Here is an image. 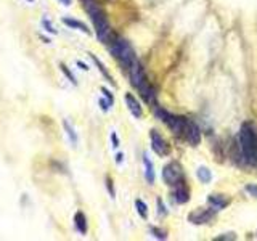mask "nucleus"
Segmentation results:
<instances>
[{"label":"nucleus","mask_w":257,"mask_h":241,"mask_svg":"<svg viewBox=\"0 0 257 241\" xmlns=\"http://www.w3.org/2000/svg\"><path fill=\"white\" fill-rule=\"evenodd\" d=\"M60 68H61V71H63V74L71 80V84H74V85H76V84H77V80H76L74 74H72V72L69 71V68L66 66V64H63V63H61V64H60Z\"/></svg>","instance_id":"21"},{"label":"nucleus","mask_w":257,"mask_h":241,"mask_svg":"<svg viewBox=\"0 0 257 241\" xmlns=\"http://www.w3.org/2000/svg\"><path fill=\"white\" fill-rule=\"evenodd\" d=\"M116 163H117V164L122 163V155H120V153H119V155L116 156Z\"/></svg>","instance_id":"33"},{"label":"nucleus","mask_w":257,"mask_h":241,"mask_svg":"<svg viewBox=\"0 0 257 241\" xmlns=\"http://www.w3.org/2000/svg\"><path fill=\"white\" fill-rule=\"evenodd\" d=\"M63 129H64V132H66V135L69 137V140L72 145H77V134L74 131V127L71 126V123L68 119H63Z\"/></svg>","instance_id":"17"},{"label":"nucleus","mask_w":257,"mask_h":241,"mask_svg":"<svg viewBox=\"0 0 257 241\" xmlns=\"http://www.w3.org/2000/svg\"><path fill=\"white\" fill-rule=\"evenodd\" d=\"M156 116L159 120H163V123L171 129L172 134L175 137H179V139H183V132H185V124H187V117L183 116H175L172 112H169L163 108H158L156 109Z\"/></svg>","instance_id":"4"},{"label":"nucleus","mask_w":257,"mask_h":241,"mask_svg":"<svg viewBox=\"0 0 257 241\" xmlns=\"http://www.w3.org/2000/svg\"><path fill=\"white\" fill-rule=\"evenodd\" d=\"M108 45H109V50H111L112 56H114V58L120 64H122L124 68L128 69L137 61L134 48H132V45L128 44L125 39L117 37V36H112L111 40L108 42Z\"/></svg>","instance_id":"3"},{"label":"nucleus","mask_w":257,"mask_h":241,"mask_svg":"<svg viewBox=\"0 0 257 241\" xmlns=\"http://www.w3.org/2000/svg\"><path fill=\"white\" fill-rule=\"evenodd\" d=\"M135 207H137V212L142 217V219H147L148 217V206L143 203L142 199H137L135 201Z\"/></svg>","instance_id":"19"},{"label":"nucleus","mask_w":257,"mask_h":241,"mask_svg":"<svg viewBox=\"0 0 257 241\" xmlns=\"http://www.w3.org/2000/svg\"><path fill=\"white\" fill-rule=\"evenodd\" d=\"M128 77H131V84L139 88L145 80H147V77H145V71H143V66L142 63L137 60L131 68H128Z\"/></svg>","instance_id":"9"},{"label":"nucleus","mask_w":257,"mask_h":241,"mask_svg":"<svg viewBox=\"0 0 257 241\" xmlns=\"http://www.w3.org/2000/svg\"><path fill=\"white\" fill-rule=\"evenodd\" d=\"M174 188V199L177 201L179 204H185L190 201V188L187 187L185 180H179L175 185H172Z\"/></svg>","instance_id":"10"},{"label":"nucleus","mask_w":257,"mask_h":241,"mask_svg":"<svg viewBox=\"0 0 257 241\" xmlns=\"http://www.w3.org/2000/svg\"><path fill=\"white\" fill-rule=\"evenodd\" d=\"M246 191H247L251 196L257 198V185H254V183H249V185H246Z\"/></svg>","instance_id":"25"},{"label":"nucleus","mask_w":257,"mask_h":241,"mask_svg":"<svg viewBox=\"0 0 257 241\" xmlns=\"http://www.w3.org/2000/svg\"><path fill=\"white\" fill-rule=\"evenodd\" d=\"M77 66L80 68V69H84V71H88V66L85 63H82V61H77Z\"/></svg>","instance_id":"31"},{"label":"nucleus","mask_w":257,"mask_h":241,"mask_svg":"<svg viewBox=\"0 0 257 241\" xmlns=\"http://www.w3.org/2000/svg\"><path fill=\"white\" fill-rule=\"evenodd\" d=\"M28 2H32V0H28Z\"/></svg>","instance_id":"34"},{"label":"nucleus","mask_w":257,"mask_h":241,"mask_svg":"<svg viewBox=\"0 0 257 241\" xmlns=\"http://www.w3.org/2000/svg\"><path fill=\"white\" fill-rule=\"evenodd\" d=\"M106 187H108V190H109L111 198H114V188H112V180H111V177H106Z\"/></svg>","instance_id":"27"},{"label":"nucleus","mask_w":257,"mask_h":241,"mask_svg":"<svg viewBox=\"0 0 257 241\" xmlns=\"http://www.w3.org/2000/svg\"><path fill=\"white\" fill-rule=\"evenodd\" d=\"M151 233H153V236H155V238H161V239L167 238V233L164 230H161V228H151Z\"/></svg>","instance_id":"23"},{"label":"nucleus","mask_w":257,"mask_h":241,"mask_svg":"<svg viewBox=\"0 0 257 241\" xmlns=\"http://www.w3.org/2000/svg\"><path fill=\"white\" fill-rule=\"evenodd\" d=\"M82 4H84L85 12L88 13V16H90V20L93 23L96 37H98L100 42L108 44L114 34H112V31H111L106 13L103 12V8L96 4L95 0H82Z\"/></svg>","instance_id":"1"},{"label":"nucleus","mask_w":257,"mask_h":241,"mask_svg":"<svg viewBox=\"0 0 257 241\" xmlns=\"http://www.w3.org/2000/svg\"><path fill=\"white\" fill-rule=\"evenodd\" d=\"M101 93L104 95V98H106V101H108V103L111 104V106H112V103H114V98H112L111 92L108 90V88H104V87H103V88H101Z\"/></svg>","instance_id":"24"},{"label":"nucleus","mask_w":257,"mask_h":241,"mask_svg":"<svg viewBox=\"0 0 257 241\" xmlns=\"http://www.w3.org/2000/svg\"><path fill=\"white\" fill-rule=\"evenodd\" d=\"M241 155L249 166L257 164V134L251 123H244L239 131Z\"/></svg>","instance_id":"2"},{"label":"nucleus","mask_w":257,"mask_h":241,"mask_svg":"<svg viewBox=\"0 0 257 241\" xmlns=\"http://www.w3.org/2000/svg\"><path fill=\"white\" fill-rule=\"evenodd\" d=\"M100 106H101V109H103V111H108L111 104H109L106 100H103V98H101V100H100Z\"/></svg>","instance_id":"29"},{"label":"nucleus","mask_w":257,"mask_h":241,"mask_svg":"<svg viewBox=\"0 0 257 241\" xmlns=\"http://www.w3.org/2000/svg\"><path fill=\"white\" fill-rule=\"evenodd\" d=\"M139 92L142 95V98L148 104H156V90L148 80H145V82L139 87Z\"/></svg>","instance_id":"11"},{"label":"nucleus","mask_w":257,"mask_h":241,"mask_svg":"<svg viewBox=\"0 0 257 241\" xmlns=\"http://www.w3.org/2000/svg\"><path fill=\"white\" fill-rule=\"evenodd\" d=\"M150 137H151V148H153V151H155L158 156L166 158L169 153H171V148H169V143L164 140V137L161 135V134H158L156 131H151Z\"/></svg>","instance_id":"6"},{"label":"nucleus","mask_w":257,"mask_h":241,"mask_svg":"<svg viewBox=\"0 0 257 241\" xmlns=\"http://www.w3.org/2000/svg\"><path fill=\"white\" fill-rule=\"evenodd\" d=\"M125 103H127L128 111L132 112V116H135V117H142L143 109H142L140 103L137 101V98H135V96H134L132 93H125Z\"/></svg>","instance_id":"13"},{"label":"nucleus","mask_w":257,"mask_h":241,"mask_svg":"<svg viewBox=\"0 0 257 241\" xmlns=\"http://www.w3.org/2000/svg\"><path fill=\"white\" fill-rule=\"evenodd\" d=\"M111 142H112V148H117V147H119V140H117L116 132H112V134H111Z\"/></svg>","instance_id":"28"},{"label":"nucleus","mask_w":257,"mask_h":241,"mask_svg":"<svg viewBox=\"0 0 257 241\" xmlns=\"http://www.w3.org/2000/svg\"><path fill=\"white\" fill-rule=\"evenodd\" d=\"M215 219V209H196V211L190 212L188 220L195 225H204Z\"/></svg>","instance_id":"7"},{"label":"nucleus","mask_w":257,"mask_h":241,"mask_svg":"<svg viewBox=\"0 0 257 241\" xmlns=\"http://www.w3.org/2000/svg\"><path fill=\"white\" fill-rule=\"evenodd\" d=\"M183 139L187 140L191 147H198L201 143V132H199V127L190 120L187 117V124H185V132H183Z\"/></svg>","instance_id":"8"},{"label":"nucleus","mask_w":257,"mask_h":241,"mask_svg":"<svg viewBox=\"0 0 257 241\" xmlns=\"http://www.w3.org/2000/svg\"><path fill=\"white\" fill-rule=\"evenodd\" d=\"M92 56V60L95 61V64H96V66H98V69H100V72H101V74L104 76V77H106L108 80H109V84H112V85H114V80H112V77L109 76V72L106 71V69H104V66H103V64H101V61L98 60V58H96V56H93V55H90Z\"/></svg>","instance_id":"20"},{"label":"nucleus","mask_w":257,"mask_h":241,"mask_svg":"<svg viewBox=\"0 0 257 241\" xmlns=\"http://www.w3.org/2000/svg\"><path fill=\"white\" fill-rule=\"evenodd\" d=\"M158 206H159V212H161V215H166V207H164L163 201H161V199H158Z\"/></svg>","instance_id":"30"},{"label":"nucleus","mask_w":257,"mask_h":241,"mask_svg":"<svg viewBox=\"0 0 257 241\" xmlns=\"http://www.w3.org/2000/svg\"><path fill=\"white\" fill-rule=\"evenodd\" d=\"M207 203L211 204V207H214L215 211H220V209L228 207L230 198H227L225 195H209L207 196Z\"/></svg>","instance_id":"12"},{"label":"nucleus","mask_w":257,"mask_h":241,"mask_svg":"<svg viewBox=\"0 0 257 241\" xmlns=\"http://www.w3.org/2000/svg\"><path fill=\"white\" fill-rule=\"evenodd\" d=\"M143 164H145V177H147L148 183L155 182V167H153V163L148 155H143Z\"/></svg>","instance_id":"16"},{"label":"nucleus","mask_w":257,"mask_h":241,"mask_svg":"<svg viewBox=\"0 0 257 241\" xmlns=\"http://www.w3.org/2000/svg\"><path fill=\"white\" fill-rule=\"evenodd\" d=\"M74 225H76V230L80 233V235H85L87 233V217H85V214L84 212H76V215H74Z\"/></svg>","instance_id":"15"},{"label":"nucleus","mask_w":257,"mask_h":241,"mask_svg":"<svg viewBox=\"0 0 257 241\" xmlns=\"http://www.w3.org/2000/svg\"><path fill=\"white\" fill-rule=\"evenodd\" d=\"M183 179V169L182 166L177 163V161H172L171 164H167L163 171V180L167 183V185H175L179 180Z\"/></svg>","instance_id":"5"},{"label":"nucleus","mask_w":257,"mask_h":241,"mask_svg":"<svg viewBox=\"0 0 257 241\" xmlns=\"http://www.w3.org/2000/svg\"><path fill=\"white\" fill-rule=\"evenodd\" d=\"M196 175H198V179L203 182V183H209V180L212 179V175H211V171L206 167H199L198 171H196Z\"/></svg>","instance_id":"18"},{"label":"nucleus","mask_w":257,"mask_h":241,"mask_svg":"<svg viewBox=\"0 0 257 241\" xmlns=\"http://www.w3.org/2000/svg\"><path fill=\"white\" fill-rule=\"evenodd\" d=\"M225 239H236V235L235 233H225V235H220L215 238V241H225Z\"/></svg>","instance_id":"26"},{"label":"nucleus","mask_w":257,"mask_h":241,"mask_svg":"<svg viewBox=\"0 0 257 241\" xmlns=\"http://www.w3.org/2000/svg\"><path fill=\"white\" fill-rule=\"evenodd\" d=\"M60 4L64 5V7H69L72 4V0H60Z\"/></svg>","instance_id":"32"},{"label":"nucleus","mask_w":257,"mask_h":241,"mask_svg":"<svg viewBox=\"0 0 257 241\" xmlns=\"http://www.w3.org/2000/svg\"><path fill=\"white\" fill-rule=\"evenodd\" d=\"M61 21H63V24H66V26L71 28V29L82 31L84 34H90V29H88V26H87L85 23H82V21L74 20V18H63Z\"/></svg>","instance_id":"14"},{"label":"nucleus","mask_w":257,"mask_h":241,"mask_svg":"<svg viewBox=\"0 0 257 241\" xmlns=\"http://www.w3.org/2000/svg\"><path fill=\"white\" fill-rule=\"evenodd\" d=\"M42 26H44V29L48 32V34H56L55 26H53V24H52L50 21H48V20H44V21H42Z\"/></svg>","instance_id":"22"}]
</instances>
